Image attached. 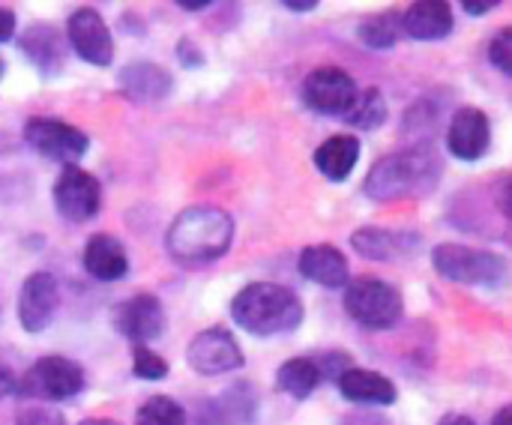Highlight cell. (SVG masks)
Segmentation results:
<instances>
[{
	"mask_svg": "<svg viewBox=\"0 0 512 425\" xmlns=\"http://www.w3.org/2000/svg\"><path fill=\"white\" fill-rule=\"evenodd\" d=\"M234 240V219L210 204L186 207L168 228V255L186 267H201L222 258Z\"/></svg>",
	"mask_w": 512,
	"mask_h": 425,
	"instance_id": "obj_1",
	"label": "cell"
},
{
	"mask_svg": "<svg viewBox=\"0 0 512 425\" xmlns=\"http://www.w3.org/2000/svg\"><path fill=\"white\" fill-rule=\"evenodd\" d=\"M231 318L252 336H282L303 324V303L285 285L255 282L234 297Z\"/></svg>",
	"mask_w": 512,
	"mask_h": 425,
	"instance_id": "obj_2",
	"label": "cell"
},
{
	"mask_svg": "<svg viewBox=\"0 0 512 425\" xmlns=\"http://www.w3.org/2000/svg\"><path fill=\"white\" fill-rule=\"evenodd\" d=\"M441 177V162L429 147H411L399 153H387L378 159L366 177V195L372 201H393L405 195L429 192Z\"/></svg>",
	"mask_w": 512,
	"mask_h": 425,
	"instance_id": "obj_3",
	"label": "cell"
},
{
	"mask_svg": "<svg viewBox=\"0 0 512 425\" xmlns=\"http://www.w3.org/2000/svg\"><path fill=\"white\" fill-rule=\"evenodd\" d=\"M345 309L366 330H390L402 321V294L381 279H354L345 285Z\"/></svg>",
	"mask_w": 512,
	"mask_h": 425,
	"instance_id": "obj_4",
	"label": "cell"
},
{
	"mask_svg": "<svg viewBox=\"0 0 512 425\" xmlns=\"http://www.w3.org/2000/svg\"><path fill=\"white\" fill-rule=\"evenodd\" d=\"M435 270L459 285H498L507 276V261L498 252L444 243L432 252Z\"/></svg>",
	"mask_w": 512,
	"mask_h": 425,
	"instance_id": "obj_5",
	"label": "cell"
},
{
	"mask_svg": "<svg viewBox=\"0 0 512 425\" xmlns=\"http://www.w3.org/2000/svg\"><path fill=\"white\" fill-rule=\"evenodd\" d=\"M84 390V369L66 357H42L33 363V369L24 375V381L15 387V393L27 399H48V402H66Z\"/></svg>",
	"mask_w": 512,
	"mask_h": 425,
	"instance_id": "obj_6",
	"label": "cell"
},
{
	"mask_svg": "<svg viewBox=\"0 0 512 425\" xmlns=\"http://www.w3.org/2000/svg\"><path fill=\"white\" fill-rule=\"evenodd\" d=\"M24 141L30 144L33 153H39L45 159H54V162H63V165L78 162L90 147L87 132H81L78 126H72L66 120H57V117H33V120H27L24 123Z\"/></svg>",
	"mask_w": 512,
	"mask_h": 425,
	"instance_id": "obj_7",
	"label": "cell"
},
{
	"mask_svg": "<svg viewBox=\"0 0 512 425\" xmlns=\"http://www.w3.org/2000/svg\"><path fill=\"white\" fill-rule=\"evenodd\" d=\"M186 363L192 366L195 375L204 378H216V375H228L243 369V351L237 345V339L225 330V327H210L204 333H198L189 348H186Z\"/></svg>",
	"mask_w": 512,
	"mask_h": 425,
	"instance_id": "obj_8",
	"label": "cell"
},
{
	"mask_svg": "<svg viewBox=\"0 0 512 425\" xmlns=\"http://www.w3.org/2000/svg\"><path fill=\"white\" fill-rule=\"evenodd\" d=\"M54 207L69 222H87L102 207V186L90 171H81L78 165H66L51 189Z\"/></svg>",
	"mask_w": 512,
	"mask_h": 425,
	"instance_id": "obj_9",
	"label": "cell"
},
{
	"mask_svg": "<svg viewBox=\"0 0 512 425\" xmlns=\"http://www.w3.org/2000/svg\"><path fill=\"white\" fill-rule=\"evenodd\" d=\"M66 42L72 51L93 63V66H108L114 60V39L105 24V18L93 6H81L69 15L66 21Z\"/></svg>",
	"mask_w": 512,
	"mask_h": 425,
	"instance_id": "obj_10",
	"label": "cell"
},
{
	"mask_svg": "<svg viewBox=\"0 0 512 425\" xmlns=\"http://www.w3.org/2000/svg\"><path fill=\"white\" fill-rule=\"evenodd\" d=\"M357 96V81L339 66H321L303 81V102L318 114L342 117Z\"/></svg>",
	"mask_w": 512,
	"mask_h": 425,
	"instance_id": "obj_11",
	"label": "cell"
},
{
	"mask_svg": "<svg viewBox=\"0 0 512 425\" xmlns=\"http://www.w3.org/2000/svg\"><path fill=\"white\" fill-rule=\"evenodd\" d=\"M114 327L120 336H126L135 345H147L150 339H159L165 330V309L153 294H138L114 309Z\"/></svg>",
	"mask_w": 512,
	"mask_h": 425,
	"instance_id": "obj_12",
	"label": "cell"
},
{
	"mask_svg": "<svg viewBox=\"0 0 512 425\" xmlns=\"http://www.w3.org/2000/svg\"><path fill=\"white\" fill-rule=\"evenodd\" d=\"M492 144V123L477 105H465L453 114L447 129V147L462 162H477Z\"/></svg>",
	"mask_w": 512,
	"mask_h": 425,
	"instance_id": "obj_13",
	"label": "cell"
},
{
	"mask_svg": "<svg viewBox=\"0 0 512 425\" xmlns=\"http://www.w3.org/2000/svg\"><path fill=\"white\" fill-rule=\"evenodd\" d=\"M57 312V282L51 273H33L18 294V321L27 333H42Z\"/></svg>",
	"mask_w": 512,
	"mask_h": 425,
	"instance_id": "obj_14",
	"label": "cell"
},
{
	"mask_svg": "<svg viewBox=\"0 0 512 425\" xmlns=\"http://www.w3.org/2000/svg\"><path fill=\"white\" fill-rule=\"evenodd\" d=\"M18 48L45 75H54V72L63 69V60H66V36L54 24H45V21L30 24L18 36Z\"/></svg>",
	"mask_w": 512,
	"mask_h": 425,
	"instance_id": "obj_15",
	"label": "cell"
},
{
	"mask_svg": "<svg viewBox=\"0 0 512 425\" xmlns=\"http://www.w3.org/2000/svg\"><path fill=\"white\" fill-rule=\"evenodd\" d=\"M399 30H405L411 39H420V42L447 39L453 33V9L450 3H438V0L411 3L405 15L399 18Z\"/></svg>",
	"mask_w": 512,
	"mask_h": 425,
	"instance_id": "obj_16",
	"label": "cell"
},
{
	"mask_svg": "<svg viewBox=\"0 0 512 425\" xmlns=\"http://www.w3.org/2000/svg\"><path fill=\"white\" fill-rule=\"evenodd\" d=\"M300 273L324 288H345L351 282V267L342 249L330 246V243H318V246H306L300 252Z\"/></svg>",
	"mask_w": 512,
	"mask_h": 425,
	"instance_id": "obj_17",
	"label": "cell"
},
{
	"mask_svg": "<svg viewBox=\"0 0 512 425\" xmlns=\"http://www.w3.org/2000/svg\"><path fill=\"white\" fill-rule=\"evenodd\" d=\"M336 384H339V393L357 405H393L399 399L396 384L390 378H384L381 372H372V369L348 366L336 378Z\"/></svg>",
	"mask_w": 512,
	"mask_h": 425,
	"instance_id": "obj_18",
	"label": "cell"
},
{
	"mask_svg": "<svg viewBox=\"0 0 512 425\" xmlns=\"http://www.w3.org/2000/svg\"><path fill=\"white\" fill-rule=\"evenodd\" d=\"M84 270L99 282H117L129 273L126 249L111 234H93L84 246Z\"/></svg>",
	"mask_w": 512,
	"mask_h": 425,
	"instance_id": "obj_19",
	"label": "cell"
},
{
	"mask_svg": "<svg viewBox=\"0 0 512 425\" xmlns=\"http://www.w3.org/2000/svg\"><path fill=\"white\" fill-rule=\"evenodd\" d=\"M357 159H360L357 135H333L315 150V168L333 183H342L345 177H351V171L357 168Z\"/></svg>",
	"mask_w": 512,
	"mask_h": 425,
	"instance_id": "obj_20",
	"label": "cell"
},
{
	"mask_svg": "<svg viewBox=\"0 0 512 425\" xmlns=\"http://www.w3.org/2000/svg\"><path fill=\"white\" fill-rule=\"evenodd\" d=\"M120 87L135 102H159L171 90V72L156 63H132L120 72Z\"/></svg>",
	"mask_w": 512,
	"mask_h": 425,
	"instance_id": "obj_21",
	"label": "cell"
},
{
	"mask_svg": "<svg viewBox=\"0 0 512 425\" xmlns=\"http://www.w3.org/2000/svg\"><path fill=\"white\" fill-rule=\"evenodd\" d=\"M414 243H420V237L414 234H402V231H387V228H360L351 237V246L372 261H393L402 252H408Z\"/></svg>",
	"mask_w": 512,
	"mask_h": 425,
	"instance_id": "obj_22",
	"label": "cell"
},
{
	"mask_svg": "<svg viewBox=\"0 0 512 425\" xmlns=\"http://www.w3.org/2000/svg\"><path fill=\"white\" fill-rule=\"evenodd\" d=\"M318 384H321V369L312 357H294V360L282 363L276 372V387L285 396L300 399V402L309 399L318 390Z\"/></svg>",
	"mask_w": 512,
	"mask_h": 425,
	"instance_id": "obj_23",
	"label": "cell"
},
{
	"mask_svg": "<svg viewBox=\"0 0 512 425\" xmlns=\"http://www.w3.org/2000/svg\"><path fill=\"white\" fill-rule=\"evenodd\" d=\"M348 126L354 129H366V132H375L384 120H387V102L381 96V90L369 87V90H357L351 108L342 114Z\"/></svg>",
	"mask_w": 512,
	"mask_h": 425,
	"instance_id": "obj_24",
	"label": "cell"
},
{
	"mask_svg": "<svg viewBox=\"0 0 512 425\" xmlns=\"http://www.w3.org/2000/svg\"><path fill=\"white\" fill-rule=\"evenodd\" d=\"M360 39L369 45V48H378V51H387L396 45L399 39V18L393 12H381V15H372L360 24Z\"/></svg>",
	"mask_w": 512,
	"mask_h": 425,
	"instance_id": "obj_25",
	"label": "cell"
},
{
	"mask_svg": "<svg viewBox=\"0 0 512 425\" xmlns=\"http://www.w3.org/2000/svg\"><path fill=\"white\" fill-rule=\"evenodd\" d=\"M135 425H186V411L168 396H153L138 408Z\"/></svg>",
	"mask_w": 512,
	"mask_h": 425,
	"instance_id": "obj_26",
	"label": "cell"
},
{
	"mask_svg": "<svg viewBox=\"0 0 512 425\" xmlns=\"http://www.w3.org/2000/svg\"><path fill=\"white\" fill-rule=\"evenodd\" d=\"M132 375L141 381H162L168 375V363L147 345H135L132 348Z\"/></svg>",
	"mask_w": 512,
	"mask_h": 425,
	"instance_id": "obj_27",
	"label": "cell"
},
{
	"mask_svg": "<svg viewBox=\"0 0 512 425\" xmlns=\"http://www.w3.org/2000/svg\"><path fill=\"white\" fill-rule=\"evenodd\" d=\"M489 60L504 72V75H512V30L504 27L492 42H489Z\"/></svg>",
	"mask_w": 512,
	"mask_h": 425,
	"instance_id": "obj_28",
	"label": "cell"
},
{
	"mask_svg": "<svg viewBox=\"0 0 512 425\" xmlns=\"http://www.w3.org/2000/svg\"><path fill=\"white\" fill-rule=\"evenodd\" d=\"M15 425H63V417L54 411H45V408H33V411L21 414Z\"/></svg>",
	"mask_w": 512,
	"mask_h": 425,
	"instance_id": "obj_29",
	"label": "cell"
},
{
	"mask_svg": "<svg viewBox=\"0 0 512 425\" xmlns=\"http://www.w3.org/2000/svg\"><path fill=\"white\" fill-rule=\"evenodd\" d=\"M177 57H180L186 66H198V63H204V54L192 48V39H183V42L177 45Z\"/></svg>",
	"mask_w": 512,
	"mask_h": 425,
	"instance_id": "obj_30",
	"label": "cell"
},
{
	"mask_svg": "<svg viewBox=\"0 0 512 425\" xmlns=\"http://www.w3.org/2000/svg\"><path fill=\"white\" fill-rule=\"evenodd\" d=\"M15 33V12L0 6V42H6Z\"/></svg>",
	"mask_w": 512,
	"mask_h": 425,
	"instance_id": "obj_31",
	"label": "cell"
},
{
	"mask_svg": "<svg viewBox=\"0 0 512 425\" xmlns=\"http://www.w3.org/2000/svg\"><path fill=\"white\" fill-rule=\"evenodd\" d=\"M15 387H18L15 375L9 372V366H3V363H0V399L12 396V393H15Z\"/></svg>",
	"mask_w": 512,
	"mask_h": 425,
	"instance_id": "obj_32",
	"label": "cell"
},
{
	"mask_svg": "<svg viewBox=\"0 0 512 425\" xmlns=\"http://www.w3.org/2000/svg\"><path fill=\"white\" fill-rule=\"evenodd\" d=\"M498 6V0H483V3H465V12H471V15H486L489 9H495Z\"/></svg>",
	"mask_w": 512,
	"mask_h": 425,
	"instance_id": "obj_33",
	"label": "cell"
},
{
	"mask_svg": "<svg viewBox=\"0 0 512 425\" xmlns=\"http://www.w3.org/2000/svg\"><path fill=\"white\" fill-rule=\"evenodd\" d=\"M285 6L294 12H312V9H318V0H285Z\"/></svg>",
	"mask_w": 512,
	"mask_h": 425,
	"instance_id": "obj_34",
	"label": "cell"
},
{
	"mask_svg": "<svg viewBox=\"0 0 512 425\" xmlns=\"http://www.w3.org/2000/svg\"><path fill=\"white\" fill-rule=\"evenodd\" d=\"M435 425H474V420L468 414H447V417H441Z\"/></svg>",
	"mask_w": 512,
	"mask_h": 425,
	"instance_id": "obj_35",
	"label": "cell"
},
{
	"mask_svg": "<svg viewBox=\"0 0 512 425\" xmlns=\"http://www.w3.org/2000/svg\"><path fill=\"white\" fill-rule=\"evenodd\" d=\"M180 6H183V9H207L210 0H180Z\"/></svg>",
	"mask_w": 512,
	"mask_h": 425,
	"instance_id": "obj_36",
	"label": "cell"
},
{
	"mask_svg": "<svg viewBox=\"0 0 512 425\" xmlns=\"http://www.w3.org/2000/svg\"><path fill=\"white\" fill-rule=\"evenodd\" d=\"M78 425H120V423H114V420H102V417H93V420H84V423H78Z\"/></svg>",
	"mask_w": 512,
	"mask_h": 425,
	"instance_id": "obj_37",
	"label": "cell"
},
{
	"mask_svg": "<svg viewBox=\"0 0 512 425\" xmlns=\"http://www.w3.org/2000/svg\"><path fill=\"white\" fill-rule=\"evenodd\" d=\"M0 75H3V60H0Z\"/></svg>",
	"mask_w": 512,
	"mask_h": 425,
	"instance_id": "obj_38",
	"label": "cell"
}]
</instances>
